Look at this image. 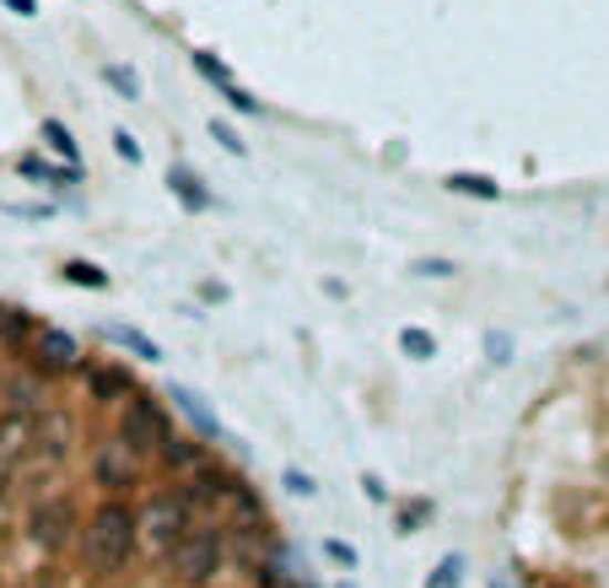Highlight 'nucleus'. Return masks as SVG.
<instances>
[{"label": "nucleus", "instance_id": "1", "mask_svg": "<svg viewBox=\"0 0 609 588\" xmlns=\"http://www.w3.org/2000/svg\"><path fill=\"white\" fill-rule=\"evenodd\" d=\"M141 546V513L120 497H109L103 507H92V518L82 524V567L97 578H114L130 567V556Z\"/></svg>", "mask_w": 609, "mask_h": 588}, {"label": "nucleus", "instance_id": "2", "mask_svg": "<svg viewBox=\"0 0 609 588\" xmlns=\"http://www.w3.org/2000/svg\"><path fill=\"white\" fill-rule=\"evenodd\" d=\"M221 561H227V529H216V524H195L173 550V572H178V584L189 588L216 584Z\"/></svg>", "mask_w": 609, "mask_h": 588}, {"label": "nucleus", "instance_id": "3", "mask_svg": "<svg viewBox=\"0 0 609 588\" xmlns=\"http://www.w3.org/2000/svg\"><path fill=\"white\" fill-rule=\"evenodd\" d=\"M120 437L135 448V454H163V443L173 437V421H167L163 400H152V394H130L120 405Z\"/></svg>", "mask_w": 609, "mask_h": 588}, {"label": "nucleus", "instance_id": "4", "mask_svg": "<svg viewBox=\"0 0 609 588\" xmlns=\"http://www.w3.org/2000/svg\"><path fill=\"white\" fill-rule=\"evenodd\" d=\"M189 529H195V503L184 492H157L141 513V535L152 540V550H178Z\"/></svg>", "mask_w": 609, "mask_h": 588}, {"label": "nucleus", "instance_id": "5", "mask_svg": "<svg viewBox=\"0 0 609 588\" xmlns=\"http://www.w3.org/2000/svg\"><path fill=\"white\" fill-rule=\"evenodd\" d=\"M76 529H82V518H76V503H71V497H43V503H33V513H28V540L39 550H49V556L71 546Z\"/></svg>", "mask_w": 609, "mask_h": 588}, {"label": "nucleus", "instance_id": "6", "mask_svg": "<svg viewBox=\"0 0 609 588\" xmlns=\"http://www.w3.org/2000/svg\"><path fill=\"white\" fill-rule=\"evenodd\" d=\"M92 481H97L109 497H124V492L141 486V454L124 443L120 432H114L109 443H97V454H92Z\"/></svg>", "mask_w": 609, "mask_h": 588}, {"label": "nucleus", "instance_id": "7", "mask_svg": "<svg viewBox=\"0 0 609 588\" xmlns=\"http://www.w3.org/2000/svg\"><path fill=\"white\" fill-rule=\"evenodd\" d=\"M28 351H33V373H43V379H60V373H76V368H82L76 336H71V330H54V324H43Z\"/></svg>", "mask_w": 609, "mask_h": 588}, {"label": "nucleus", "instance_id": "8", "mask_svg": "<svg viewBox=\"0 0 609 588\" xmlns=\"http://www.w3.org/2000/svg\"><path fill=\"white\" fill-rule=\"evenodd\" d=\"M0 416H22V421L49 416V400H43V373H17V379L0 383Z\"/></svg>", "mask_w": 609, "mask_h": 588}, {"label": "nucleus", "instance_id": "9", "mask_svg": "<svg viewBox=\"0 0 609 588\" xmlns=\"http://www.w3.org/2000/svg\"><path fill=\"white\" fill-rule=\"evenodd\" d=\"M33 432H39V421H22V416H0V492L11 486V475H17V464L33 454Z\"/></svg>", "mask_w": 609, "mask_h": 588}, {"label": "nucleus", "instance_id": "10", "mask_svg": "<svg viewBox=\"0 0 609 588\" xmlns=\"http://www.w3.org/2000/svg\"><path fill=\"white\" fill-rule=\"evenodd\" d=\"M238 486H244V481H233L227 470H210V464H200V470L189 475V486H178V492L200 507V503H233V497H238Z\"/></svg>", "mask_w": 609, "mask_h": 588}, {"label": "nucleus", "instance_id": "11", "mask_svg": "<svg viewBox=\"0 0 609 588\" xmlns=\"http://www.w3.org/2000/svg\"><path fill=\"white\" fill-rule=\"evenodd\" d=\"M195 71H200L205 82L216 86V92H221V97H227V103H233V109H238V114H259V97H248L244 86L233 82V71H227V65H221V60H216V54H195Z\"/></svg>", "mask_w": 609, "mask_h": 588}, {"label": "nucleus", "instance_id": "12", "mask_svg": "<svg viewBox=\"0 0 609 588\" xmlns=\"http://www.w3.org/2000/svg\"><path fill=\"white\" fill-rule=\"evenodd\" d=\"M86 394H92L97 405H124V400L135 394V379H130V368L103 362V368H92V373H86Z\"/></svg>", "mask_w": 609, "mask_h": 588}, {"label": "nucleus", "instance_id": "13", "mask_svg": "<svg viewBox=\"0 0 609 588\" xmlns=\"http://www.w3.org/2000/svg\"><path fill=\"white\" fill-rule=\"evenodd\" d=\"M167 189H173V200H178V206L195 210V216L216 210V195H210V189L200 184V173L184 168V163H178V168H167Z\"/></svg>", "mask_w": 609, "mask_h": 588}, {"label": "nucleus", "instance_id": "14", "mask_svg": "<svg viewBox=\"0 0 609 588\" xmlns=\"http://www.w3.org/2000/svg\"><path fill=\"white\" fill-rule=\"evenodd\" d=\"M65 448H71V421L54 416V411H49V416H39V432H33V454L54 464V460H65Z\"/></svg>", "mask_w": 609, "mask_h": 588}, {"label": "nucleus", "instance_id": "15", "mask_svg": "<svg viewBox=\"0 0 609 588\" xmlns=\"http://www.w3.org/2000/svg\"><path fill=\"white\" fill-rule=\"evenodd\" d=\"M103 340L130 351V357H141V362H163V345L146 336V330H135V324H103Z\"/></svg>", "mask_w": 609, "mask_h": 588}, {"label": "nucleus", "instance_id": "16", "mask_svg": "<svg viewBox=\"0 0 609 588\" xmlns=\"http://www.w3.org/2000/svg\"><path fill=\"white\" fill-rule=\"evenodd\" d=\"M167 400H173V405H178L184 416L195 421V432H200V437H221V421H216L210 411H205V405H200V394H195L189 383H173V389H167Z\"/></svg>", "mask_w": 609, "mask_h": 588}, {"label": "nucleus", "instance_id": "17", "mask_svg": "<svg viewBox=\"0 0 609 588\" xmlns=\"http://www.w3.org/2000/svg\"><path fill=\"white\" fill-rule=\"evenodd\" d=\"M33 336H39V324L28 308H0V345L22 351V345H33Z\"/></svg>", "mask_w": 609, "mask_h": 588}, {"label": "nucleus", "instance_id": "18", "mask_svg": "<svg viewBox=\"0 0 609 588\" xmlns=\"http://www.w3.org/2000/svg\"><path fill=\"white\" fill-rule=\"evenodd\" d=\"M22 178H33L43 189H65V184H82V168H54V163H43V157H22L17 163Z\"/></svg>", "mask_w": 609, "mask_h": 588}, {"label": "nucleus", "instance_id": "19", "mask_svg": "<svg viewBox=\"0 0 609 588\" xmlns=\"http://www.w3.org/2000/svg\"><path fill=\"white\" fill-rule=\"evenodd\" d=\"M157 460H163L167 470H189V475H195L205 454H200V443H195V437H178V432H173V437L163 443V454H157Z\"/></svg>", "mask_w": 609, "mask_h": 588}, {"label": "nucleus", "instance_id": "20", "mask_svg": "<svg viewBox=\"0 0 609 588\" xmlns=\"http://www.w3.org/2000/svg\"><path fill=\"white\" fill-rule=\"evenodd\" d=\"M43 146L54 157H65V168H82V146H76V135L60 125V120H43Z\"/></svg>", "mask_w": 609, "mask_h": 588}, {"label": "nucleus", "instance_id": "21", "mask_svg": "<svg viewBox=\"0 0 609 588\" xmlns=\"http://www.w3.org/2000/svg\"><path fill=\"white\" fill-rule=\"evenodd\" d=\"M447 189L453 195H475V200H502V184L486 173H447Z\"/></svg>", "mask_w": 609, "mask_h": 588}, {"label": "nucleus", "instance_id": "22", "mask_svg": "<svg viewBox=\"0 0 609 588\" xmlns=\"http://www.w3.org/2000/svg\"><path fill=\"white\" fill-rule=\"evenodd\" d=\"M400 351L415 357V362H432V357H437V340H432V330L410 324V330H400Z\"/></svg>", "mask_w": 609, "mask_h": 588}, {"label": "nucleus", "instance_id": "23", "mask_svg": "<svg viewBox=\"0 0 609 588\" xmlns=\"http://www.w3.org/2000/svg\"><path fill=\"white\" fill-rule=\"evenodd\" d=\"M65 281H71V287L103 292V287H109V270H97V265H86V259H65Z\"/></svg>", "mask_w": 609, "mask_h": 588}, {"label": "nucleus", "instance_id": "24", "mask_svg": "<svg viewBox=\"0 0 609 588\" xmlns=\"http://www.w3.org/2000/svg\"><path fill=\"white\" fill-rule=\"evenodd\" d=\"M426 588H464V556H458V550H453V556H443V561L432 567Z\"/></svg>", "mask_w": 609, "mask_h": 588}, {"label": "nucleus", "instance_id": "25", "mask_svg": "<svg viewBox=\"0 0 609 588\" xmlns=\"http://www.w3.org/2000/svg\"><path fill=\"white\" fill-rule=\"evenodd\" d=\"M103 82L114 86V92H120L124 103H135V97H141V76H135L130 65H103Z\"/></svg>", "mask_w": 609, "mask_h": 588}, {"label": "nucleus", "instance_id": "26", "mask_svg": "<svg viewBox=\"0 0 609 588\" xmlns=\"http://www.w3.org/2000/svg\"><path fill=\"white\" fill-rule=\"evenodd\" d=\"M210 141H216L221 152H233V157H248V141L233 125H221V120H210Z\"/></svg>", "mask_w": 609, "mask_h": 588}, {"label": "nucleus", "instance_id": "27", "mask_svg": "<svg viewBox=\"0 0 609 588\" xmlns=\"http://www.w3.org/2000/svg\"><path fill=\"white\" fill-rule=\"evenodd\" d=\"M227 507H233V513H238L244 524H265V507H259V497H254L248 486H238V497H233Z\"/></svg>", "mask_w": 609, "mask_h": 588}, {"label": "nucleus", "instance_id": "28", "mask_svg": "<svg viewBox=\"0 0 609 588\" xmlns=\"http://www.w3.org/2000/svg\"><path fill=\"white\" fill-rule=\"evenodd\" d=\"M281 481H286V492H291V497H313V492H319V486H313V475H308V470H286Z\"/></svg>", "mask_w": 609, "mask_h": 588}, {"label": "nucleus", "instance_id": "29", "mask_svg": "<svg viewBox=\"0 0 609 588\" xmlns=\"http://www.w3.org/2000/svg\"><path fill=\"white\" fill-rule=\"evenodd\" d=\"M114 152H120V157L130 163V168L141 163V146H135V135H130V130H114Z\"/></svg>", "mask_w": 609, "mask_h": 588}, {"label": "nucleus", "instance_id": "30", "mask_svg": "<svg viewBox=\"0 0 609 588\" xmlns=\"http://www.w3.org/2000/svg\"><path fill=\"white\" fill-rule=\"evenodd\" d=\"M426 513H432V503H410L405 513H400V529H405V535H410V529H415V524H421Z\"/></svg>", "mask_w": 609, "mask_h": 588}, {"label": "nucleus", "instance_id": "31", "mask_svg": "<svg viewBox=\"0 0 609 588\" xmlns=\"http://www.w3.org/2000/svg\"><path fill=\"white\" fill-rule=\"evenodd\" d=\"M329 561H340V567H357V550H351V546H345V540H329Z\"/></svg>", "mask_w": 609, "mask_h": 588}, {"label": "nucleus", "instance_id": "32", "mask_svg": "<svg viewBox=\"0 0 609 588\" xmlns=\"http://www.w3.org/2000/svg\"><path fill=\"white\" fill-rule=\"evenodd\" d=\"M415 270H421V276H453V259H421Z\"/></svg>", "mask_w": 609, "mask_h": 588}, {"label": "nucleus", "instance_id": "33", "mask_svg": "<svg viewBox=\"0 0 609 588\" xmlns=\"http://www.w3.org/2000/svg\"><path fill=\"white\" fill-rule=\"evenodd\" d=\"M6 11H17V17H39V0H0Z\"/></svg>", "mask_w": 609, "mask_h": 588}, {"label": "nucleus", "instance_id": "34", "mask_svg": "<svg viewBox=\"0 0 609 588\" xmlns=\"http://www.w3.org/2000/svg\"><path fill=\"white\" fill-rule=\"evenodd\" d=\"M340 588H357V584H340Z\"/></svg>", "mask_w": 609, "mask_h": 588}]
</instances>
